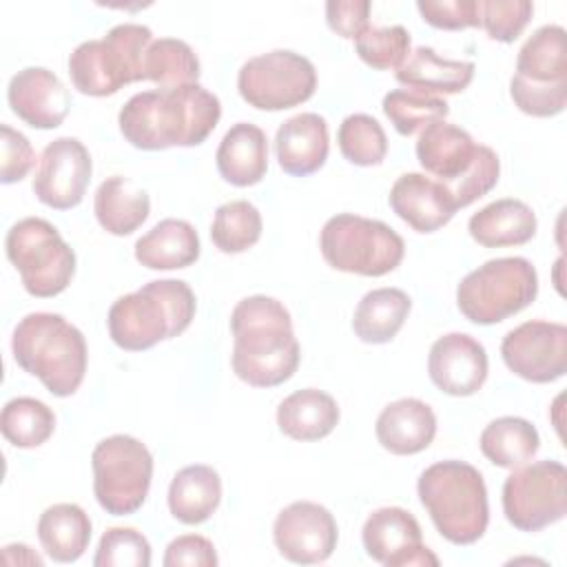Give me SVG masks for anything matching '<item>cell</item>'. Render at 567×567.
I'll list each match as a JSON object with an SVG mask.
<instances>
[{
    "label": "cell",
    "mask_w": 567,
    "mask_h": 567,
    "mask_svg": "<svg viewBox=\"0 0 567 567\" xmlns=\"http://www.w3.org/2000/svg\"><path fill=\"white\" fill-rule=\"evenodd\" d=\"M219 117V97L197 82L135 93L122 106L117 124L131 146L164 151L202 144L215 131Z\"/></svg>",
    "instance_id": "cell-1"
},
{
    "label": "cell",
    "mask_w": 567,
    "mask_h": 567,
    "mask_svg": "<svg viewBox=\"0 0 567 567\" xmlns=\"http://www.w3.org/2000/svg\"><path fill=\"white\" fill-rule=\"evenodd\" d=\"M233 372L252 388H275L288 381L301 359L290 312L281 301L252 295L230 315Z\"/></svg>",
    "instance_id": "cell-2"
},
{
    "label": "cell",
    "mask_w": 567,
    "mask_h": 567,
    "mask_svg": "<svg viewBox=\"0 0 567 567\" xmlns=\"http://www.w3.org/2000/svg\"><path fill=\"white\" fill-rule=\"evenodd\" d=\"M195 317V295L182 279H155L122 295L109 308V334L128 352H142L179 337Z\"/></svg>",
    "instance_id": "cell-3"
},
{
    "label": "cell",
    "mask_w": 567,
    "mask_h": 567,
    "mask_svg": "<svg viewBox=\"0 0 567 567\" xmlns=\"http://www.w3.org/2000/svg\"><path fill=\"white\" fill-rule=\"evenodd\" d=\"M16 363L38 377L53 396H71L84 381V334L55 312L22 317L11 337Z\"/></svg>",
    "instance_id": "cell-4"
},
{
    "label": "cell",
    "mask_w": 567,
    "mask_h": 567,
    "mask_svg": "<svg viewBox=\"0 0 567 567\" xmlns=\"http://www.w3.org/2000/svg\"><path fill=\"white\" fill-rule=\"evenodd\" d=\"M416 492L436 532L452 545H472L485 534L489 523L487 487L474 465L439 461L421 472Z\"/></svg>",
    "instance_id": "cell-5"
},
{
    "label": "cell",
    "mask_w": 567,
    "mask_h": 567,
    "mask_svg": "<svg viewBox=\"0 0 567 567\" xmlns=\"http://www.w3.org/2000/svg\"><path fill=\"white\" fill-rule=\"evenodd\" d=\"M153 33L144 24H115L104 38L86 40L69 55L73 86L93 97L117 93L131 82H142V66Z\"/></svg>",
    "instance_id": "cell-6"
},
{
    "label": "cell",
    "mask_w": 567,
    "mask_h": 567,
    "mask_svg": "<svg viewBox=\"0 0 567 567\" xmlns=\"http://www.w3.org/2000/svg\"><path fill=\"white\" fill-rule=\"evenodd\" d=\"M538 295V275L525 257L489 259L467 272L456 288L461 315L478 326H492L527 308Z\"/></svg>",
    "instance_id": "cell-7"
},
{
    "label": "cell",
    "mask_w": 567,
    "mask_h": 567,
    "mask_svg": "<svg viewBox=\"0 0 567 567\" xmlns=\"http://www.w3.org/2000/svg\"><path fill=\"white\" fill-rule=\"evenodd\" d=\"M319 248L328 266L361 277H383L405 255V244L396 230L352 213L334 215L323 224Z\"/></svg>",
    "instance_id": "cell-8"
},
{
    "label": "cell",
    "mask_w": 567,
    "mask_h": 567,
    "mask_svg": "<svg viewBox=\"0 0 567 567\" xmlns=\"http://www.w3.org/2000/svg\"><path fill=\"white\" fill-rule=\"evenodd\" d=\"M7 257L29 295L47 299L64 292L75 275V252L42 217L16 221L4 239Z\"/></svg>",
    "instance_id": "cell-9"
},
{
    "label": "cell",
    "mask_w": 567,
    "mask_h": 567,
    "mask_svg": "<svg viewBox=\"0 0 567 567\" xmlns=\"http://www.w3.org/2000/svg\"><path fill=\"white\" fill-rule=\"evenodd\" d=\"M93 494L100 507L113 516L135 514L151 489L153 456L148 447L128 434L100 441L91 454Z\"/></svg>",
    "instance_id": "cell-10"
},
{
    "label": "cell",
    "mask_w": 567,
    "mask_h": 567,
    "mask_svg": "<svg viewBox=\"0 0 567 567\" xmlns=\"http://www.w3.org/2000/svg\"><path fill=\"white\" fill-rule=\"evenodd\" d=\"M503 514L520 532H540L567 514V470L560 461L518 465L503 483Z\"/></svg>",
    "instance_id": "cell-11"
},
{
    "label": "cell",
    "mask_w": 567,
    "mask_h": 567,
    "mask_svg": "<svg viewBox=\"0 0 567 567\" xmlns=\"http://www.w3.org/2000/svg\"><path fill=\"white\" fill-rule=\"evenodd\" d=\"M237 89L244 102L259 111H284L315 95L317 71L301 53L275 49L241 64Z\"/></svg>",
    "instance_id": "cell-12"
},
{
    "label": "cell",
    "mask_w": 567,
    "mask_h": 567,
    "mask_svg": "<svg viewBox=\"0 0 567 567\" xmlns=\"http://www.w3.org/2000/svg\"><path fill=\"white\" fill-rule=\"evenodd\" d=\"M501 357L520 379L551 383L567 372V326L532 319L503 337Z\"/></svg>",
    "instance_id": "cell-13"
},
{
    "label": "cell",
    "mask_w": 567,
    "mask_h": 567,
    "mask_svg": "<svg viewBox=\"0 0 567 567\" xmlns=\"http://www.w3.org/2000/svg\"><path fill=\"white\" fill-rule=\"evenodd\" d=\"M91 173L86 146L78 137H58L44 146L31 186L44 206L69 210L84 199Z\"/></svg>",
    "instance_id": "cell-14"
},
{
    "label": "cell",
    "mask_w": 567,
    "mask_h": 567,
    "mask_svg": "<svg viewBox=\"0 0 567 567\" xmlns=\"http://www.w3.org/2000/svg\"><path fill=\"white\" fill-rule=\"evenodd\" d=\"M272 538L286 560L315 565L332 556L339 529L328 507L312 501H295L277 514Z\"/></svg>",
    "instance_id": "cell-15"
},
{
    "label": "cell",
    "mask_w": 567,
    "mask_h": 567,
    "mask_svg": "<svg viewBox=\"0 0 567 567\" xmlns=\"http://www.w3.org/2000/svg\"><path fill=\"white\" fill-rule=\"evenodd\" d=\"M365 554L385 567H436L439 558L423 545L421 525L403 507L374 509L361 529Z\"/></svg>",
    "instance_id": "cell-16"
},
{
    "label": "cell",
    "mask_w": 567,
    "mask_h": 567,
    "mask_svg": "<svg viewBox=\"0 0 567 567\" xmlns=\"http://www.w3.org/2000/svg\"><path fill=\"white\" fill-rule=\"evenodd\" d=\"M427 374L441 392L470 396L478 392L487 379V352L474 337L447 332L430 348Z\"/></svg>",
    "instance_id": "cell-17"
},
{
    "label": "cell",
    "mask_w": 567,
    "mask_h": 567,
    "mask_svg": "<svg viewBox=\"0 0 567 567\" xmlns=\"http://www.w3.org/2000/svg\"><path fill=\"white\" fill-rule=\"evenodd\" d=\"M11 111L33 128H55L71 109V95L62 80L44 66H27L9 80Z\"/></svg>",
    "instance_id": "cell-18"
},
{
    "label": "cell",
    "mask_w": 567,
    "mask_h": 567,
    "mask_svg": "<svg viewBox=\"0 0 567 567\" xmlns=\"http://www.w3.org/2000/svg\"><path fill=\"white\" fill-rule=\"evenodd\" d=\"M390 208L416 233L443 228L458 210L450 188L421 173H403L390 188Z\"/></svg>",
    "instance_id": "cell-19"
},
{
    "label": "cell",
    "mask_w": 567,
    "mask_h": 567,
    "mask_svg": "<svg viewBox=\"0 0 567 567\" xmlns=\"http://www.w3.org/2000/svg\"><path fill=\"white\" fill-rule=\"evenodd\" d=\"M330 151L328 122L319 113L288 117L275 135V153L284 173L306 177L317 173Z\"/></svg>",
    "instance_id": "cell-20"
},
{
    "label": "cell",
    "mask_w": 567,
    "mask_h": 567,
    "mask_svg": "<svg viewBox=\"0 0 567 567\" xmlns=\"http://www.w3.org/2000/svg\"><path fill=\"white\" fill-rule=\"evenodd\" d=\"M374 432L381 447L390 454H419L434 441L436 414L421 399H399L381 410Z\"/></svg>",
    "instance_id": "cell-21"
},
{
    "label": "cell",
    "mask_w": 567,
    "mask_h": 567,
    "mask_svg": "<svg viewBox=\"0 0 567 567\" xmlns=\"http://www.w3.org/2000/svg\"><path fill=\"white\" fill-rule=\"evenodd\" d=\"M476 151L478 144H474L472 135L445 120L425 126L416 140L419 164L445 186L467 173Z\"/></svg>",
    "instance_id": "cell-22"
},
{
    "label": "cell",
    "mask_w": 567,
    "mask_h": 567,
    "mask_svg": "<svg viewBox=\"0 0 567 567\" xmlns=\"http://www.w3.org/2000/svg\"><path fill=\"white\" fill-rule=\"evenodd\" d=\"M215 162L224 182L241 188L259 184L268 171L266 133L250 122L230 126L217 146Z\"/></svg>",
    "instance_id": "cell-23"
},
{
    "label": "cell",
    "mask_w": 567,
    "mask_h": 567,
    "mask_svg": "<svg viewBox=\"0 0 567 567\" xmlns=\"http://www.w3.org/2000/svg\"><path fill=\"white\" fill-rule=\"evenodd\" d=\"M202 246L195 226L186 219H162L135 241V259L148 270L186 268L199 259Z\"/></svg>",
    "instance_id": "cell-24"
},
{
    "label": "cell",
    "mask_w": 567,
    "mask_h": 567,
    "mask_svg": "<svg viewBox=\"0 0 567 567\" xmlns=\"http://www.w3.org/2000/svg\"><path fill=\"white\" fill-rule=\"evenodd\" d=\"M474 69V62L447 60L430 47H416L396 69V80L410 91L427 95H452L470 86Z\"/></svg>",
    "instance_id": "cell-25"
},
{
    "label": "cell",
    "mask_w": 567,
    "mask_h": 567,
    "mask_svg": "<svg viewBox=\"0 0 567 567\" xmlns=\"http://www.w3.org/2000/svg\"><path fill=\"white\" fill-rule=\"evenodd\" d=\"M536 226L538 221L534 210L514 197L487 204L467 221L472 239L485 248L523 246L536 235Z\"/></svg>",
    "instance_id": "cell-26"
},
{
    "label": "cell",
    "mask_w": 567,
    "mask_h": 567,
    "mask_svg": "<svg viewBox=\"0 0 567 567\" xmlns=\"http://www.w3.org/2000/svg\"><path fill=\"white\" fill-rule=\"evenodd\" d=\"M339 423L337 401L317 388H303L286 396L277 408L279 430L295 441L326 439Z\"/></svg>",
    "instance_id": "cell-27"
},
{
    "label": "cell",
    "mask_w": 567,
    "mask_h": 567,
    "mask_svg": "<svg viewBox=\"0 0 567 567\" xmlns=\"http://www.w3.org/2000/svg\"><path fill=\"white\" fill-rule=\"evenodd\" d=\"M93 210L97 224L106 233L124 237L146 221L151 213V199L148 193L137 188L131 179L113 175L97 186L93 197Z\"/></svg>",
    "instance_id": "cell-28"
},
{
    "label": "cell",
    "mask_w": 567,
    "mask_h": 567,
    "mask_svg": "<svg viewBox=\"0 0 567 567\" xmlns=\"http://www.w3.org/2000/svg\"><path fill=\"white\" fill-rule=\"evenodd\" d=\"M221 501V478L210 465L182 467L168 485V509L184 525H199Z\"/></svg>",
    "instance_id": "cell-29"
},
{
    "label": "cell",
    "mask_w": 567,
    "mask_h": 567,
    "mask_svg": "<svg viewBox=\"0 0 567 567\" xmlns=\"http://www.w3.org/2000/svg\"><path fill=\"white\" fill-rule=\"evenodd\" d=\"M38 540L55 563H75L89 547L91 518L75 503H55L40 514Z\"/></svg>",
    "instance_id": "cell-30"
},
{
    "label": "cell",
    "mask_w": 567,
    "mask_h": 567,
    "mask_svg": "<svg viewBox=\"0 0 567 567\" xmlns=\"http://www.w3.org/2000/svg\"><path fill=\"white\" fill-rule=\"evenodd\" d=\"M514 75L540 86L567 84L565 29L560 24L536 29L518 51Z\"/></svg>",
    "instance_id": "cell-31"
},
{
    "label": "cell",
    "mask_w": 567,
    "mask_h": 567,
    "mask_svg": "<svg viewBox=\"0 0 567 567\" xmlns=\"http://www.w3.org/2000/svg\"><path fill=\"white\" fill-rule=\"evenodd\" d=\"M412 308L401 288H377L361 297L352 315V330L365 343H388L396 337Z\"/></svg>",
    "instance_id": "cell-32"
},
{
    "label": "cell",
    "mask_w": 567,
    "mask_h": 567,
    "mask_svg": "<svg viewBox=\"0 0 567 567\" xmlns=\"http://www.w3.org/2000/svg\"><path fill=\"white\" fill-rule=\"evenodd\" d=\"M478 447L487 461L498 467L514 470L527 463L540 447L538 430L520 416L494 419L478 439Z\"/></svg>",
    "instance_id": "cell-33"
},
{
    "label": "cell",
    "mask_w": 567,
    "mask_h": 567,
    "mask_svg": "<svg viewBox=\"0 0 567 567\" xmlns=\"http://www.w3.org/2000/svg\"><path fill=\"white\" fill-rule=\"evenodd\" d=\"M142 80L155 82L157 89H175L197 84L199 60L190 44L177 38L153 40L144 55Z\"/></svg>",
    "instance_id": "cell-34"
},
{
    "label": "cell",
    "mask_w": 567,
    "mask_h": 567,
    "mask_svg": "<svg viewBox=\"0 0 567 567\" xmlns=\"http://www.w3.org/2000/svg\"><path fill=\"white\" fill-rule=\"evenodd\" d=\"M2 436L16 447H38L55 430L53 410L33 396H16L4 403L0 414Z\"/></svg>",
    "instance_id": "cell-35"
},
{
    "label": "cell",
    "mask_w": 567,
    "mask_h": 567,
    "mask_svg": "<svg viewBox=\"0 0 567 567\" xmlns=\"http://www.w3.org/2000/svg\"><path fill=\"white\" fill-rule=\"evenodd\" d=\"M261 228L264 224L257 206L248 199H235L215 210L210 239L221 252L235 255L255 246L261 237Z\"/></svg>",
    "instance_id": "cell-36"
},
{
    "label": "cell",
    "mask_w": 567,
    "mask_h": 567,
    "mask_svg": "<svg viewBox=\"0 0 567 567\" xmlns=\"http://www.w3.org/2000/svg\"><path fill=\"white\" fill-rule=\"evenodd\" d=\"M383 113L394 124L399 135H414L416 131L441 122L450 113V104L439 95H427L410 89L390 91L383 97Z\"/></svg>",
    "instance_id": "cell-37"
},
{
    "label": "cell",
    "mask_w": 567,
    "mask_h": 567,
    "mask_svg": "<svg viewBox=\"0 0 567 567\" xmlns=\"http://www.w3.org/2000/svg\"><path fill=\"white\" fill-rule=\"evenodd\" d=\"M341 155L354 166H379L388 153L383 126L365 113L348 115L337 131Z\"/></svg>",
    "instance_id": "cell-38"
},
{
    "label": "cell",
    "mask_w": 567,
    "mask_h": 567,
    "mask_svg": "<svg viewBox=\"0 0 567 567\" xmlns=\"http://www.w3.org/2000/svg\"><path fill=\"white\" fill-rule=\"evenodd\" d=\"M357 55L377 71L399 69L410 53V33L401 24L368 27L354 40Z\"/></svg>",
    "instance_id": "cell-39"
},
{
    "label": "cell",
    "mask_w": 567,
    "mask_h": 567,
    "mask_svg": "<svg viewBox=\"0 0 567 567\" xmlns=\"http://www.w3.org/2000/svg\"><path fill=\"white\" fill-rule=\"evenodd\" d=\"M95 567H148L151 545L133 527H109L97 545Z\"/></svg>",
    "instance_id": "cell-40"
},
{
    "label": "cell",
    "mask_w": 567,
    "mask_h": 567,
    "mask_svg": "<svg viewBox=\"0 0 567 567\" xmlns=\"http://www.w3.org/2000/svg\"><path fill=\"white\" fill-rule=\"evenodd\" d=\"M529 0H478V22L496 42H514L532 20Z\"/></svg>",
    "instance_id": "cell-41"
},
{
    "label": "cell",
    "mask_w": 567,
    "mask_h": 567,
    "mask_svg": "<svg viewBox=\"0 0 567 567\" xmlns=\"http://www.w3.org/2000/svg\"><path fill=\"white\" fill-rule=\"evenodd\" d=\"M498 175H501L498 155L489 146L478 144L476 157H474L472 166L467 168V173L461 175L456 182H452L447 188H450L456 206L465 208L472 202H476L478 197L487 195L496 186Z\"/></svg>",
    "instance_id": "cell-42"
},
{
    "label": "cell",
    "mask_w": 567,
    "mask_h": 567,
    "mask_svg": "<svg viewBox=\"0 0 567 567\" xmlns=\"http://www.w3.org/2000/svg\"><path fill=\"white\" fill-rule=\"evenodd\" d=\"M509 95L514 104L532 117H551L563 113L567 106V84L540 86L512 75Z\"/></svg>",
    "instance_id": "cell-43"
},
{
    "label": "cell",
    "mask_w": 567,
    "mask_h": 567,
    "mask_svg": "<svg viewBox=\"0 0 567 567\" xmlns=\"http://www.w3.org/2000/svg\"><path fill=\"white\" fill-rule=\"evenodd\" d=\"M416 9L421 18L434 29H470L481 27L478 0H419Z\"/></svg>",
    "instance_id": "cell-44"
},
{
    "label": "cell",
    "mask_w": 567,
    "mask_h": 567,
    "mask_svg": "<svg viewBox=\"0 0 567 567\" xmlns=\"http://www.w3.org/2000/svg\"><path fill=\"white\" fill-rule=\"evenodd\" d=\"M0 146H2V168H0V182L13 184L29 175V171L35 164V153L31 142L9 124L0 126Z\"/></svg>",
    "instance_id": "cell-45"
},
{
    "label": "cell",
    "mask_w": 567,
    "mask_h": 567,
    "mask_svg": "<svg viewBox=\"0 0 567 567\" xmlns=\"http://www.w3.org/2000/svg\"><path fill=\"white\" fill-rule=\"evenodd\" d=\"M370 9L368 0H332L326 4V22L337 35L357 40L370 27Z\"/></svg>",
    "instance_id": "cell-46"
},
{
    "label": "cell",
    "mask_w": 567,
    "mask_h": 567,
    "mask_svg": "<svg viewBox=\"0 0 567 567\" xmlns=\"http://www.w3.org/2000/svg\"><path fill=\"white\" fill-rule=\"evenodd\" d=\"M162 563L164 567H213L217 565V554L208 538L199 534H184L168 543Z\"/></svg>",
    "instance_id": "cell-47"
},
{
    "label": "cell",
    "mask_w": 567,
    "mask_h": 567,
    "mask_svg": "<svg viewBox=\"0 0 567 567\" xmlns=\"http://www.w3.org/2000/svg\"><path fill=\"white\" fill-rule=\"evenodd\" d=\"M7 547L16 551V558H11L9 565H13V563H29V565H38V567L42 565V558H40L38 554H33L31 547H27V545H22V543H18V545H7Z\"/></svg>",
    "instance_id": "cell-48"
}]
</instances>
